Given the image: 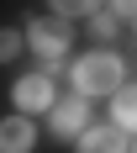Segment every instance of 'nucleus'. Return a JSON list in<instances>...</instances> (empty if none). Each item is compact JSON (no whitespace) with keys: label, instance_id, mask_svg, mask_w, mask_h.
<instances>
[{"label":"nucleus","instance_id":"12","mask_svg":"<svg viewBox=\"0 0 137 153\" xmlns=\"http://www.w3.org/2000/svg\"><path fill=\"white\" fill-rule=\"evenodd\" d=\"M132 37H137V21H132Z\"/></svg>","mask_w":137,"mask_h":153},{"label":"nucleus","instance_id":"8","mask_svg":"<svg viewBox=\"0 0 137 153\" xmlns=\"http://www.w3.org/2000/svg\"><path fill=\"white\" fill-rule=\"evenodd\" d=\"M47 11L63 21H90L95 11H106V0H47Z\"/></svg>","mask_w":137,"mask_h":153},{"label":"nucleus","instance_id":"4","mask_svg":"<svg viewBox=\"0 0 137 153\" xmlns=\"http://www.w3.org/2000/svg\"><path fill=\"white\" fill-rule=\"evenodd\" d=\"M84 127H90V100H84V95H63L58 106L47 111V132L58 143H74Z\"/></svg>","mask_w":137,"mask_h":153},{"label":"nucleus","instance_id":"7","mask_svg":"<svg viewBox=\"0 0 137 153\" xmlns=\"http://www.w3.org/2000/svg\"><path fill=\"white\" fill-rule=\"evenodd\" d=\"M111 122L121 127L127 137H137V79H127L121 90L111 95Z\"/></svg>","mask_w":137,"mask_h":153},{"label":"nucleus","instance_id":"9","mask_svg":"<svg viewBox=\"0 0 137 153\" xmlns=\"http://www.w3.org/2000/svg\"><path fill=\"white\" fill-rule=\"evenodd\" d=\"M84 32H90V37H95L100 48H111V37L121 32V16H111V11H95L90 21H84Z\"/></svg>","mask_w":137,"mask_h":153},{"label":"nucleus","instance_id":"13","mask_svg":"<svg viewBox=\"0 0 137 153\" xmlns=\"http://www.w3.org/2000/svg\"><path fill=\"white\" fill-rule=\"evenodd\" d=\"M132 153H137V137H132Z\"/></svg>","mask_w":137,"mask_h":153},{"label":"nucleus","instance_id":"3","mask_svg":"<svg viewBox=\"0 0 137 153\" xmlns=\"http://www.w3.org/2000/svg\"><path fill=\"white\" fill-rule=\"evenodd\" d=\"M11 106L21 111V116H37V111H53L58 106V90H53V74L47 69H32V74H21L11 85Z\"/></svg>","mask_w":137,"mask_h":153},{"label":"nucleus","instance_id":"11","mask_svg":"<svg viewBox=\"0 0 137 153\" xmlns=\"http://www.w3.org/2000/svg\"><path fill=\"white\" fill-rule=\"evenodd\" d=\"M111 16H121V21H137V0H106Z\"/></svg>","mask_w":137,"mask_h":153},{"label":"nucleus","instance_id":"1","mask_svg":"<svg viewBox=\"0 0 137 153\" xmlns=\"http://www.w3.org/2000/svg\"><path fill=\"white\" fill-rule=\"evenodd\" d=\"M69 79H74V95H84V100H111L127 85V58L116 48H90L69 63Z\"/></svg>","mask_w":137,"mask_h":153},{"label":"nucleus","instance_id":"10","mask_svg":"<svg viewBox=\"0 0 137 153\" xmlns=\"http://www.w3.org/2000/svg\"><path fill=\"white\" fill-rule=\"evenodd\" d=\"M27 53V32H16V27H0V63H16Z\"/></svg>","mask_w":137,"mask_h":153},{"label":"nucleus","instance_id":"6","mask_svg":"<svg viewBox=\"0 0 137 153\" xmlns=\"http://www.w3.org/2000/svg\"><path fill=\"white\" fill-rule=\"evenodd\" d=\"M0 153H37V122L21 111L0 116Z\"/></svg>","mask_w":137,"mask_h":153},{"label":"nucleus","instance_id":"2","mask_svg":"<svg viewBox=\"0 0 137 153\" xmlns=\"http://www.w3.org/2000/svg\"><path fill=\"white\" fill-rule=\"evenodd\" d=\"M27 48L47 63V74H53V69L74 53V27H69L63 16H53V11H47V16H32V21H27Z\"/></svg>","mask_w":137,"mask_h":153},{"label":"nucleus","instance_id":"5","mask_svg":"<svg viewBox=\"0 0 137 153\" xmlns=\"http://www.w3.org/2000/svg\"><path fill=\"white\" fill-rule=\"evenodd\" d=\"M74 153H132V137H127L116 122H90L74 137Z\"/></svg>","mask_w":137,"mask_h":153}]
</instances>
